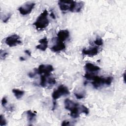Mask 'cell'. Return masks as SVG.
<instances>
[{"mask_svg":"<svg viewBox=\"0 0 126 126\" xmlns=\"http://www.w3.org/2000/svg\"><path fill=\"white\" fill-rule=\"evenodd\" d=\"M25 53H26L27 54H28L29 56H31V52H30L29 50H25Z\"/></svg>","mask_w":126,"mask_h":126,"instance_id":"27","label":"cell"},{"mask_svg":"<svg viewBox=\"0 0 126 126\" xmlns=\"http://www.w3.org/2000/svg\"><path fill=\"white\" fill-rule=\"evenodd\" d=\"M69 36V32L68 30H60L57 33V38L62 41H63L67 39Z\"/></svg>","mask_w":126,"mask_h":126,"instance_id":"11","label":"cell"},{"mask_svg":"<svg viewBox=\"0 0 126 126\" xmlns=\"http://www.w3.org/2000/svg\"><path fill=\"white\" fill-rule=\"evenodd\" d=\"M69 124V121H63L61 125L62 126H67V125H68Z\"/></svg>","mask_w":126,"mask_h":126,"instance_id":"26","label":"cell"},{"mask_svg":"<svg viewBox=\"0 0 126 126\" xmlns=\"http://www.w3.org/2000/svg\"><path fill=\"white\" fill-rule=\"evenodd\" d=\"M69 93V91L68 88L63 85H61L59 86L56 90L54 91L52 94V96L54 101H56L57 99L62 96L68 95Z\"/></svg>","mask_w":126,"mask_h":126,"instance_id":"4","label":"cell"},{"mask_svg":"<svg viewBox=\"0 0 126 126\" xmlns=\"http://www.w3.org/2000/svg\"><path fill=\"white\" fill-rule=\"evenodd\" d=\"M84 6V2L83 1H76L74 12H79L81 11Z\"/></svg>","mask_w":126,"mask_h":126,"instance_id":"17","label":"cell"},{"mask_svg":"<svg viewBox=\"0 0 126 126\" xmlns=\"http://www.w3.org/2000/svg\"><path fill=\"white\" fill-rule=\"evenodd\" d=\"M74 95L77 99H80L83 98L85 96V94L83 93H74Z\"/></svg>","mask_w":126,"mask_h":126,"instance_id":"23","label":"cell"},{"mask_svg":"<svg viewBox=\"0 0 126 126\" xmlns=\"http://www.w3.org/2000/svg\"><path fill=\"white\" fill-rule=\"evenodd\" d=\"M5 42L9 47L16 46L22 43L20 36L16 34H14L7 37L5 39Z\"/></svg>","mask_w":126,"mask_h":126,"instance_id":"6","label":"cell"},{"mask_svg":"<svg viewBox=\"0 0 126 126\" xmlns=\"http://www.w3.org/2000/svg\"><path fill=\"white\" fill-rule=\"evenodd\" d=\"M8 53L4 51V50H1L0 51V58L1 60H4L6 56L8 55Z\"/></svg>","mask_w":126,"mask_h":126,"instance_id":"20","label":"cell"},{"mask_svg":"<svg viewBox=\"0 0 126 126\" xmlns=\"http://www.w3.org/2000/svg\"><path fill=\"white\" fill-rule=\"evenodd\" d=\"M113 78L111 76L103 77L95 75L93 79L92 84L94 88L98 89L104 85L107 86L110 85L113 81Z\"/></svg>","mask_w":126,"mask_h":126,"instance_id":"2","label":"cell"},{"mask_svg":"<svg viewBox=\"0 0 126 126\" xmlns=\"http://www.w3.org/2000/svg\"><path fill=\"white\" fill-rule=\"evenodd\" d=\"M36 73L35 71H34V72H30L28 74V76L30 77V78H33L35 76V75H36Z\"/></svg>","mask_w":126,"mask_h":126,"instance_id":"25","label":"cell"},{"mask_svg":"<svg viewBox=\"0 0 126 126\" xmlns=\"http://www.w3.org/2000/svg\"><path fill=\"white\" fill-rule=\"evenodd\" d=\"M78 104V103L74 102L71 100H70L68 98H66L64 101V108L66 110H68L69 111H71L73 108Z\"/></svg>","mask_w":126,"mask_h":126,"instance_id":"13","label":"cell"},{"mask_svg":"<svg viewBox=\"0 0 126 126\" xmlns=\"http://www.w3.org/2000/svg\"><path fill=\"white\" fill-rule=\"evenodd\" d=\"M6 124H7V122L5 119L4 118V116L2 114H1L0 116V126H5Z\"/></svg>","mask_w":126,"mask_h":126,"instance_id":"21","label":"cell"},{"mask_svg":"<svg viewBox=\"0 0 126 126\" xmlns=\"http://www.w3.org/2000/svg\"><path fill=\"white\" fill-rule=\"evenodd\" d=\"M11 13H8L7 14H6V15H4L3 16V18L2 19L3 22L6 23L8 21L9 18L11 17Z\"/></svg>","mask_w":126,"mask_h":126,"instance_id":"22","label":"cell"},{"mask_svg":"<svg viewBox=\"0 0 126 126\" xmlns=\"http://www.w3.org/2000/svg\"><path fill=\"white\" fill-rule=\"evenodd\" d=\"M98 53V48L97 47H94L88 49H84L82 50V54L84 55H87L90 57H93L97 55Z\"/></svg>","mask_w":126,"mask_h":126,"instance_id":"9","label":"cell"},{"mask_svg":"<svg viewBox=\"0 0 126 126\" xmlns=\"http://www.w3.org/2000/svg\"><path fill=\"white\" fill-rule=\"evenodd\" d=\"M51 17H52L53 19H55V16L53 12H52L51 14Z\"/></svg>","mask_w":126,"mask_h":126,"instance_id":"28","label":"cell"},{"mask_svg":"<svg viewBox=\"0 0 126 126\" xmlns=\"http://www.w3.org/2000/svg\"><path fill=\"white\" fill-rule=\"evenodd\" d=\"M54 68L52 65L50 64H41L38 66L37 69H35L36 74H44L45 75H50V73L53 71Z\"/></svg>","mask_w":126,"mask_h":126,"instance_id":"7","label":"cell"},{"mask_svg":"<svg viewBox=\"0 0 126 126\" xmlns=\"http://www.w3.org/2000/svg\"><path fill=\"white\" fill-rule=\"evenodd\" d=\"M94 43L97 46H101L103 44V41L101 38L97 37L96 39L94 41Z\"/></svg>","mask_w":126,"mask_h":126,"instance_id":"19","label":"cell"},{"mask_svg":"<svg viewBox=\"0 0 126 126\" xmlns=\"http://www.w3.org/2000/svg\"><path fill=\"white\" fill-rule=\"evenodd\" d=\"M27 115V119L29 122H32L36 117V114L32 112L31 110H28L26 112Z\"/></svg>","mask_w":126,"mask_h":126,"instance_id":"15","label":"cell"},{"mask_svg":"<svg viewBox=\"0 0 126 126\" xmlns=\"http://www.w3.org/2000/svg\"><path fill=\"white\" fill-rule=\"evenodd\" d=\"M65 48V45L63 41L56 38V43L50 48L51 51L54 52H58L64 50Z\"/></svg>","mask_w":126,"mask_h":126,"instance_id":"8","label":"cell"},{"mask_svg":"<svg viewBox=\"0 0 126 126\" xmlns=\"http://www.w3.org/2000/svg\"><path fill=\"white\" fill-rule=\"evenodd\" d=\"M84 68L86 72L90 73H94V72L98 71L100 69V67L98 66L95 65L90 63H86L85 65Z\"/></svg>","mask_w":126,"mask_h":126,"instance_id":"10","label":"cell"},{"mask_svg":"<svg viewBox=\"0 0 126 126\" xmlns=\"http://www.w3.org/2000/svg\"><path fill=\"white\" fill-rule=\"evenodd\" d=\"M48 11L44 10L37 17L36 21L33 23L37 30H42L46 28L49 24V21L48 18Z\"/></svg>","mask_w":126,"mask_h":126,"instance_id":"1","label":"cell"},{"mask_svg":"<svg viewBox=\"0 0 126 126\" xmlns=\"http://www.w3.org/2000/svg\"><path fill=\"white\" fill-rule=\"evenodd\" d=\"M48 40L46 37H44L39 40V45L36 46V48L42 51H45L48 47Z\"/></svg>","mask_w":126,"mask_h":126,"instance_id":"12","label":"cell"},{"mask_svg":"<svg viewBox=\"0 0 126 126\" xmlns=\"http://www.w3.org/2000/svg\"><path fill=\"white\" fill-rule=\"evenodd\" d=\"M123 75H124V81H125V72H124Z\"/></svg>","mask_w":126,"mask_h":126,"instance_id":"30","label":"cell"},{"mask_svg":"<svg viewBox=\"0 0 126 126\" xmlns=\"http://www.w3.org/2000/svg\"><path fill=\"white\" fill-rule=\"evenodd\" d=\"M7 103V99L5 97H3L1 99V105L4 107V108H6V104Z\"/></svg>","mask_w":126,"mask_h":126,"instance_id":"24","label":"cell"},{"mask_svg":"<svg viewBox=\"0 0 126 126\" xmlns=\"http://www.w3.org/2000/svg\"><path fill=\"white\" fill-rule=\"evenodd\" d=\"M76 3V1L74 0H60L58 1V5L62 11H69L74 12Z\"/></svg>","mask_w":126,"mask_h":126,"instance_id":"3","label":"cell"},{"mask_svg":"<svg viewBox=\"0 0 126 126\" xmlns=\"http://www.w3.org/2000/svg\"><path fill=\"white\" fill-rule=\"evenodd\" d=\"M20 60L21 61H25V59L22 57H20Z\"/></svg>","mask_w":126,"mask_h":126,"instance_id":"29","label":"cell"},{"mask_svg":"<svg viewBox=\"0 0 126 126\" xmlns=\"http://www.w3.org/2000/svg\"><path fill=\"white\" fill-rule=\"evenodd\" d=\"M50 76L47 77V83L50 85H53L56 84V81L55 80V78L53 77H49Z\"/></svg>","mask_w":126,"mask_h":126,"instance_id":"18","label":"cell"},{"mask_svg":"<svg viewBox=\"0 0 126 126\" xmlns=\"http://www.w3.org/2000/svg\"><path fill=\"white\" fill-rule=\"evenodd\" d=\"M51 74L50 75H42L40 76V85L42 87H45L47 85V77L49 76H50Z\"/></svg>","mask_w":126,"mask_h":126,"instance_id":"16","label":"cell"},{"mask_svg":"<svg viewBox=\"0 0 126 126\" xmlns=\"http://www.w3.org/2000/svg\"><path fill=\"white\" fill-rule=\"evenodd\" d=\"M35 3L33 2H27L18 8L20 14L23 15H26L31 13L33 9Z\"/></svg>","mask_w":126,"mask_h":126,"instance_id":"5","label":"cell"},{"mask_svg":"<svg viewBox=\"0 0 126 126\" xmlns=\"http://www.w3.org/2000/svg\"><path fill=\"white\" fill-rule=\"evenodd\" d=\"M12 92L14 94V96L17 99L21 98L25 94V92L24 91L20 90L17 89H13L12 90Z\"/></svg>","mask_w":126,"mask_h":126,"instance_id":"14","label":"cell"}]
</instances>
